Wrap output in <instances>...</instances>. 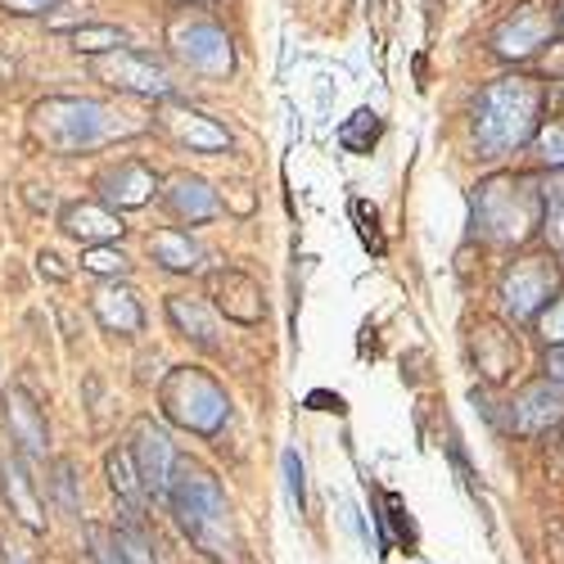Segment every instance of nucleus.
Returning <instances> with one entry per match:
<instances>
[{"label": "nucleus", "instance_id": "nucleus-1", "mask_svg": "<svg viewBox=\"0 0 564 564\" xmlns=\"http://www.w3.org/2000/svg\"><path fill=\"white\" fill-rule=\"evenodd\" d=\"M542 113H546V82L533 73H506L497 82H488L475 109H469V131H475V150L479 159L497 163L529 150L538 131H542Z\"/></svg>", "mask_w": 564, "mask_h": 564}, {"label": "nucleus", "instance_id": "nucleus-2", "mask_svg": "<svg viewBox=\"0 0 564 564\" xmlns=\"http://www.w3.org/2000/svg\"><path fill=\"white\" fill-rule=\"evenodd\" d=\"M28 131L45 154L77 159L90 150H105L122 135H135L140 127L127 122L118 109L90 96H45L28 109Z\"/></svg>", "mask_w": 564, "mask_h": 564}, {"label": "nucleus", "instance_id": "nucleus-3", "mask_svg": "<svg viewBox=\"0 0 564 564\" xmlns=\"http://www.w3.org/2000/svg\"><path fill=\"white\" fill-rule=\"evenodd\" d=\"M546 199L533 172H492L469 195V221L475 235L492 249H524L542 230Z\"/></svg>", "mask_w": 564, "mask_h": 564}, {"label": "nucleus", "instance_id": "nucleus-4", "mask_svg": "<svg viewBox=\"0 0 564 564\" xmlns=\"http://www.w3.org/2000/svg\"><path fill=\"white\" fill-rule=\"evenodd\" d=\"M163 501L172 510V520L181 524V533L191 538L204 555H213V560L235 555L230 506H226V492H221V484H217V475L208 465H199L191 456H176V469H172V484H167Z\"/></svg>", "mask_w": 564, "mask_h": 564}, {"label": "nucleus", "instance_id": "nucleus-5", "mask_svg": "<svg viewBox=\"0 0 564 564\" xmlns=\"http://www.w3.org/2000/svg\"><path fill=\"white\" fill-rule=\"evenodd\" d=\"M159 411L195 438H217L230 425V398L204 366H172L159 384Z\"/></svg>", "mask_w": 564, "mask_h": 564}, {"label": "nucleus", "instance_id": "nucleus-6", "mask_svg": "<svg viewBox=\"0 0 564 564\" xmlns=\"http://www.w3.org/2000/svg\"><path fill=\"white\" fill-rule=\"evenodd\" d=\"M560 290H564V275H560V262L551 249L510 258L501 280H497L501 316L510 325H538V316L560 299Z\"/></svg>", "mask_w": 564, "mask_h": 564}, {"label": "nucleus", "instance_id": "nucleus-7", "mask_svg": "<svg viewBox=\"0 0 564 564\" xmlns=\"http://www.w3.org/2000/svg\"><path fill=\"white\" fill-rule=\"evenodd\" d=\"M555 36H560V19H555L551 0H524V6H514L488 32V45H492V55L506 59V64H529V59H538L546 51Z\"/></svg>", "mask_w": 564, "mask_h": 564}, {"label": "nucleus", "instance_id": "nucleus-8", "mask_svg": "<svg viewBox=\"0 0 564 564\" xmlns=\"http://www.w3.org/2000/svg\"><path fill=\"white\" fill-rule=\"evenodd\" d=\"M90 77L105 82L109 90H122V96H135V100H172V73L163 68L159 55L150 51H135V45H122V51L113 55H100V59H90Z\"/></svg>", "mask_w": 564, "mask_h": 564}, {"label": "nucleus", "instance_id": "nucleus-9", "mask_svg": "<svg viewBox=\"0 0 564 564\" xmlns=\"http://www.w3.org/2000/svg\"><path fill=\"white\" fill-rule=\"evenodd\" d=\"M167 45H172V55L199 77H230L235 73V45H230L226 28L213 19H195V14L172 19Z\"/></svg>", "mask_w": 564, "mask_h": 564}, {"label": "nucleus", "instance_id": "nucleus-10", "mask_svg": "<svg viewBox=\"0 0 564 564\" xmlns=\"http://www.w3.org/2000/svg\"><path fill=\"white\" fill-rule=\"evenodd\" d=\"M154 127H159L167 140H176L181 150H191V154H230V145H235L230 131H226L213 113L185 105V100H176V96L154 109Z\"/></svg>", "mask_w": 564, "mask_h": 564}, {"label": "nucleus", "instance_id": "nucleus-11", "mask_svg": "<svg viewBox=\"0 0 564 564\" xmlns=\"http://www.w3.org/2000/svg\"><path fill=\"white\" fill-rule=\"evenodd\" d=\"M204 294L213 299V312L235 325H262L267 321V294L240 267H213L204 275Z\"/></svg>", "mask_w": 564, "mask_h": 564}, {"label": "nucleus", "instance_id": "nucleus-12", "mask_svg": "<svg viewBox=\"0 0 564 564\" xmlns=\"http://www.w3.org/2000/svg\"><path fill=\"white\" fill-rule=\"evenodd\" d=\"M131 460L140 469V484H145L150 497H167L172 484V469H176V447L167 438V430L159 425L154 415H135L131 420V434H127Z\"/></svg>", "mask_w": 564, "mask_h": 564}, {"label": "nucleus", "instance_id": "nucleus-13", "mask_svg": "<svg viewBox=\"0 0 564 564\" xmlns=\"http://www.w3.org/2000/svg\"><path fill=\"white\" fill-rule=\"evenodd\" d=\"M469 352H475V366L488 384H510L514 370L524 361V348H520V335H514L510 321H479L475 335H469Z\"/></svg>", "mask_w": 564, "mask_h": 564}, {"label": "nucleus", "instance_id": "nucleus-14", "mask_svg": "<svg viewBox=\"0 0 564 564\" xmlns=\"http://www.w3.org/2000/svg\"><path fill=\"white\" fill-rule=\"evenodd\" d=\"M564 425V384L555 380H529L510 402V430L524 434V438H538V434H551Z\"/></svg>", "mask_w": 564, "mask_h": 564}, {"label": "nucleus", "instance_id": "nucleus-15", "mask_svg": "<svg viewBox=\"0 0 564 564\" xmlns=\"http://www.w3.org/2000/svg\"><path fill=\"white\" fill-rule=\"evenodd\" d=\"M0 415H6L10 438H14V447H19L28 460H45V456H51V425H45L41 402H36L23 384L0 389Z\"/></svg>", "mask_w": 564, "mask_h": 564}, {"label": "nucleus", "instance_id": "nucleus-16", "mask_svg": "<svg viewBox=\"0 0 564 564\" xmlns=\"http://www.w3.org/2000/svg\"><path fill=\"white\" fill-rule=\"evenodd\" d=\"M96 191L109 208L118 213H135V208H145L159 191H163V176L150 167V163H140V159H118L113 167H105L96 176Z\"/></svg>", "mask_w": 564, "mask_h": 564}, {"label": "nucleus", "instance_id": "nucleus-17", "mask_svg": "<svg viewBox=\"0 0 564 564\" xmlns=\"http://www.w3.org/2000/svg\"><path fill=\"white\" fill-rule=\"evenodd\" d=\"M159 199H163V208H167L181 226H208V221L221 217L217 185L204 181L199 172H172V176H163Z\"/></svg>", "mask_w": 564, "mask_h": 564}, {"label": "nucleus", "instance_id": "nucleus-18", "mask_svg": "<svg viewBox=\"0 0 564 564\" xmlns=\"http://www.w3.org/2000/svg\"><path fill=\"white\" fill-rule=\"evenodd\" d=\"M0 497H6L10 514L28 533H45V506H41L36 479L28 475V456L19 447H10L6 456H0Z\"/></svg>", "mask_w": 564, "mask_h": 564}, {"label": "nucleus", "instance_id": "nucleus-19", "mask_svg": "<svg viewBox=\"0 0 564 564\" xmlns=\"http://www.w3.org/2000/svg\"><path fill=\"white\" fill-rule=\"evenodd\" d=\"M59 230L82 240V249H96V245H118L127 235V221L105 199H77L59 213Z\"/></svg>", "mask_w": 564, "mask_h": 564}, {"label": "nucleus", "instance_id": "nucleus-20", "mask_svg": "<svg viewBox=\"0 0 564 564\" xmlns=\"http://www.w3.org/2000/svg\"><path fill=\"white\" fill-rule=\"evenodd\" d=\"M90 316L100 321L105 335H118V339H135L145 330V307H140L135 290L118 285V280H105V285L90 294Z\"/></svg>", "mask_w": 564, "mask_h": 564}, {"label": "nucleus", "instance_id": "nucleus-21", "mask_svg": "<svg viewBox=\"0 0 564 564\" xmlns=\"http://www.w3.org/2000/svg\"><path fill=\"white\" fill-rule=\"evenodd\" d=\"M163 312H167L172 330H176L181 339H191V344H195V348H204V352H217V348H221V339H217V312H213V303L191 299V294H167Z\"/></svg>", "mask_w": 564, "mask_h": 564}, {"label": "nucleus", "instance_id": "nucleus-22", "mask_svg": "<svg viewBox=\"0 0 564 564\" xmlns=\"http://www.w3.org/2000/svg\"><path fill=\"white\" fill-rule=\"evenodd\" d=\"M150 258H154L163 271H172V275H195V271H204V258H208V253H204V245L195 240V235L163 226V230L150 235Z\"/></svg>", "mask_w": 564, "mask_h": 564}, {"label": "nucleus", "instance_id": "nucleus-23", "mask_svg": "<svg viewBox=\"0 0 564 564\" xmlns=\"http://www.w3.org/2000/svg\"><path fill=\"white\" fill-rule=\"evenodd\" d=\"M105 479H109V492L118 497V506L140 510V501L150 497V492H145V484H140V469H135V460H131V447H127V443L105 452Z\"/></svg>", "mask_w": 564, "mask_h": 564}, {"label": "nucleus", "instance_id": "nucleus-24", "mask_svg": "<svg viewBox=\"0 0 564 564\" xmlns=\"http://www.w3.org/2000/svg\"><path fill=\"white\" fill-rule=\"evenodd\" d=\"M68 45H73L77 55L100 59V55H113V51H122V45H131V36H127L122 28H113V23H90V19H82L77 28H68Z\"/></svg>", "mask_w": 564, "mask_h": 564}, {"label": "nucleus", "instance_id": "nucleus-25", "mask_svg": "<svg viewBox=\"0 0 564 564\" xmlns=\"http://www.w3.org/2000/svg\"><path fill=\"white\" fill-rule=\"evenodd\" d=\"M113 533H118V546H122L127 564H159V555H154V538L145 533V524H140V510L122 506V520L113 524Z\"/></svg>", "mask_w": 564, "mask_h": 564}, {"label": "nucleus", "instance_id": "nucleus-26", "mask_svg": "<svg viewBox=\"0 0 564 564\" xmlns=\"http://www.w3.org/2000/svg\"><path fill=\"white\" fill-rule=\"evenodd\" d=\"M542 199H546V217H542V235L551 253H564V172H551L542 181Z\"/></svg>", "mask_w": 564, "mask_h": 564}, {"label": "nucleus", "instance_id": "nucleus-27", "mask_svg": "<svg viewBox=\"0 0 564 564\" xmlns=\"http://www.w3.org/2000/svg\"><path fill=\"white\" fill-rule=\"evenodd\" d=\"M380 131H384L380 113H375V109H357V113L339 127V145L352 150V154H370V145L380 140Z\"/></svg>", "mask_w": 564, "mask_h": 564}, {"label": "nucleus", "instance_id": "nucleus-28", "mask_svg": "<svg viewBox=\"0 0 564 564\" xmlns=\"http://www.w3.org/2000/svg\"><path fill=\"white\" fill-rule=\"evenodd\" d=\"M51 492L59 501L64 514H77L82 520V488H77V465L68 456H55L51 460Z\"/></svg>", "mask_w": 564, "mask_h": 564}, {"label": "nucleus", "instance_id": "nucleus-29", "mask_svg": "<svg viewBox=\"0 0 564 564\" xmlns=\"http://www.w3.org/2000/svg\"><path fill=\"white\" fill-rule=\"evenodd\" d=\"M82 538H86V560L90 564H127L122 546H118V533L109 524H96V520H86L82 524Z\"/></svg>", "mask_w": 564, "mask_h": 564}, {"label": "nucleus", "instance_id": "nucleus-30", "mask_svg": "<svg viewBox=\"0 0 564 564\" xmlns=\"http://www.w3.org/2000/svg\"><path fill=\"white\" fill-rule=\"evenodd\" d=\"M82 271L90 275H109V280H122L131 271V258L118 249V245H96V249H82Z\"/></svg>", "mask_w": 564, "mask_h": 564}, {"label": "nucleus", "instance_id": "nucleus-31", "mask_svg": "<svg viewBox=\"0 0 564 564\" xmlns=\"http://www.w3.org/2000/svg\"><path fill=\"white\" fill-rule=\"evenodd\" d=\"M533 154H538L542 167L564 172V122H542V131L533 140Z\"/></svg>", "mask_w": 564, "mask_h": 564}, {"label": "nucleus", "instance_id": "nucleus-32", "mask_svg": "<svg viewBox=\"0 0 564 564\" xmlns=\"http://www.w3.org/2000/svg\"><path fill=\"white\" fill-rule=\"evenodd\" d=\"M280 465H285V488H290V501L294 510L303 514L307 510V479H303V456L294 447H285V456H280Z\"/></svg>", "mask_w": 564, "mask_h": 564}, {"label": "nucleus", "instance_id": "nucleus-33", "mask_svg": "<svg viewBox=\"0 0 564 564\" xmlns=\"http://www.w3.org/2000/svg\"><path fill=\"white\" fill-rule=\"evenodd\" d=\"M533 330L542 335V344H546V348H564V290H560V299L538 316Z\"/></svg>", "mask_w": 564, "mask_h": 564}, {"label": "nucleus", "instance_id": "nucleus-34", "mask_svg": "<svg viewBox=\"0 0 564 564\" xmlns=\"http://www.w3.org/2000/svg\"><path fill=\"white\" fill-rule=\"evenodd\" d=\"M59 0H0L6 14H19V19H32V14H51Z\"/></svg>", "mask_w": 564, "mask_h": 564}, {"label": "nucleus", "instance_id": "nucleus-35", "mask_svg": "<svg viewBox=\"0 0 564 564\" xmlns=\"http://www.w3.org/2000/svg\"><path fill=\"white\" fill-rule=\"evenodd\" d=\"M64 258L59 253H51V249H45V253H36V271L41 275H51V280H68V267H59Z\"/></svg>", "mask_w": 564, "mask_h": 564}, {"label": "nucleus", "instance_id": "nucleus-36", "mask_svg": "<svg viewBox=\"0 0 564 564\" xmlns=\"http://www.w3.org/2000/svg\"><path fill=\"white\" fill-rule=\"evenodd\" d=\"M546 380H555V384H564V348H546Z\"/></svg>", "mask_w": 564, "mask_h": 564}, {"label": "nucleus", "instance_id": "nucleus-37", "mask_svg": "<svg viewBox=\"0 0 564 564\" xmlns=\"http://www.w3.org/2000/svg\"><path fill=\"white\" fill-rule=\"evenodd\" d=\"M0 564H28V555L14 542H0Z\"/></svg>", "mask_w": 564, "mask_h": 564}, {"label": "nucleus", "instance_id": "nucleus-38", "mask_svg": "<svg viewBox=\"0 0 564 564\" xmlns=\"http://www.w3.org/2000/svg\"><path fill=\"white\" fill-rule=\"evenodd\" d=\"M14 77V59H6V51H0V82Z\"/></svg>", "mask_w": 564, "mask_h": 564}, {"label": "nucleus", "instance_id": "nucleus-39", "mask_svg": "<svg viewBox=\"0 0 564 564\" xmlns=\"http://www.w3.org/2000/svg\"><path fill=\"white\" fill-rule=\"evenodd\" d=\"M555 19H560V32H564V0H555Z\"/></svg>", "mask_w": 564, "mask_h": 564}, {"label": "nucleus", "instance_id": "nucleus-40", "mask_svg": "<svg viewBox=\"0 0 564 564\" xmlns=\"http://www.w3.org/2000/svg\"><path fill=\"white\" fill-rule=\"evenodd\" d=\"M181 6H199V0H181Z\"/></svg>", "mask_w": 564, "mask_h": 564}]
</instances>
